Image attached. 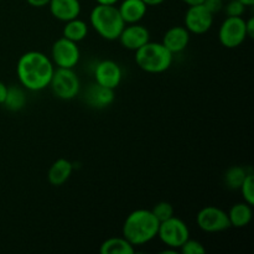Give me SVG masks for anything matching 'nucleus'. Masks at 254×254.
<instances>
[{"mask_svg": "<svg viewBox=\"0 0 254 254\" xmlns=\"http://www.w3.org/2000/svg\"><path fill=\"white\" fill-rule=\"evenodd\" d=\"M246 31H247V37L253 39L254 36V19L250 17L248 20H246Z\"/></svg>", "mask_w": 254, "mask_h": 254, "instance_id": "28", "label": "nucleus"}, {"mask_svg": "<svg viewBox=\"0 0 254 254\" xmlns=\"http://www.w3.org/2000/svg\"><path fill=\"white\" fill-rule=\"evenodd\" d=\"M122 46L130 51H136L141 46L150 41V32L144 25L136 24H127L124 29L122 30L121 35L118 37Z\"/></svg>", "mask_w": 254, "mask_h": 254, "instance_id": "12", "label": "nucleus"}, {"mask_svg": "<svg viewBox=\"0 0 254 254\" xmlns=\"http://www.w3.org/2000/svg\"><path fill=\"white\" fill-rule=\"evenodd\" d=\"M246 9H247V6L243 5L241 1H238V0H231V1H228L227 4L223 6L226 16L231 17H242L243 15H245Z\"/></svg>", "mask_w": 254, "mask_h": 254, "instance_id": "25", "label": "nucleus"}, {"mask_svg": "<svg viewBox=\"0 0 254 254\" xmlns=\"http://www.w3.org/2000/svg\"><path fill=\"white\" fill-rule=\"evenodd\" d=\"M253 206L247 202L235 203L227 212L231 227L243 228L251 223L253 218Z\"/></svg>", "mask_w": 254, "mask_h": 254, "instance_id": "18", "label": "nucleus"}, {"mask_svg": "<svg viewBox=\"0 0 254 254\" xmlns=\"http://www.w3.org/2000/svg\"><path fill=\"white\" fill-rule=\"evenodd\" d=\"M49 87L57 98L62 101H71L78 96L81 91V81L73 68L56 67Z\"/></svg>", "mask_w": 254, "mask_h": 254, "instance_id": "5", "label": "nucleus"}, {"mask_svg": "<svg viewBox=\"0 0 254 254\" xmlns=\"http://www.w3.org/2000/svg\"><path fill=\"white\" fill-rule=\"evenodd\" d=\"M196 222L201 231L207 233L222 232L231 227L227 212L216 206L201 208L196 216Z\"/></svg>", "mask_w": 254, "mask_h": 254, "instance_id": "9", "label": "nucleus"}, {"mask_svg": "<svg viewBox=\"0 0 254 254\" xmlns=\"http://www.w3.org/2000/svg\"><path fill=\"white\" fill-rule=\"evenodd\" d=\"M179 250H180V252L183 254H203V253H206L205 247L201 245V242H198V241H195V240H190V238H189V240L186 241V242L184 243V245L181 246Z\"/></svg>", "mask_w": 254, "mask_h": 254, "instance_id": "26", "label": "nucleus"}, {"mask_svg": "<svg viewBox=\"0 0 254 254\" xmlns=\"http://www.w3.org/2000/svg\"><path fill=\"white\" fill-rule=\"evenodd\" d=\"M247 39L246 20L243 17L227 16L218 29V40L226 49H236Z\"/></svg>", "mask_w": 254, "mask_h": 254, "instance_id": "8", "label": "nucleus"}, {"mask_svg": "<svg viewBox=\"0 0 254 254\" xmlns=\"http://www.w3.org/2000/svg\"><path fill=\"white\" fill-rule=\"evenodd\" d=\"M238 1L242 2L243 5H246V6H253L254 5V0H238Z\"/></svg>", "mask_w": 254, "mask_h": 254, "instance_id": "34", "label": "nucleus"}, {"mask_svg": "<svg viewBox=\"0 0 254 254\" xmlns=\"http://www.w3.org/2000/svg\"><path fill=\"white\" fill-rule=\"evenodd\" d=\"M49 7L52 16L64 22L76 19L81 14L79 0H50Z\"/></svg>", "mask_w": 254, "mask_h": 254, "instance_id": "15", "label": "nucleus"}, {"mask_svg": "<svg viewBox=\"0 0 254 254\" xmlns=\"http://www.w3.org/2000/svg\"><path fill=\"white\" fill-rule=\"evenodd\" d=\"M72 171H73V164L71 161L64 158L57 159L49 169L47 174L49 183L54 186L64 185L71 178Z\"/></svg>", "mask_w": 254, "mask_h": 254, "instance_id": "17", "label": "nucleus"}, {"mask_svg": "<svg viewBox=\"0 0 254 254\" xmlns=\"http://www.w3.org/2000/svg\"><path fill=\"white\" fill-rule=\"evenodd\" d=\"M248 171L242 166H231L225 173V184L231 190H240Z\"/></svg>", "mask_w": 254, "mask_h": 254, "instance_id": "22", "label": "nucleus"}, {"mask_svg": "<svg viewBox=\"0 0 254 254\" xmlns=\"http://www.w3.org/2000/svg\"><path fill=\"white\" fill-rule=\"evenodd\" d=\"M156 237H159V240L166 247L179 250L190 238V230H189L186 222H184L181 218L173 216L169 220L159 223Z\"/></svg>", "mask_w": 254, "mask_h": 254, "instance_id": "6", "label": "nucleus"}, {"mask_svg": "<svg viewBox=\"0 0 254 254\" xmlns=\"http://www.w3.org/2000/svg\"><path fill=\"white\" fill-rule=\"evenodd\" d=\"M99 252L101 254H133L135 247L124 237H112L102 243Z\"/></svg>", "mask_w": 254, "mask_h": 254, "instance_id": "19", "label": "nucleus"}, {"mask_svg": "<svg viewBox=\"0 0 254 254\" xmlns=\"http://www.w3.org/2000/svg\"><path fill=\"white\" fill-rule=\"evenodd\" d=\"M135 64L148 73H163L173 64L174 55L161 42H146L135 51Z\"/></svg>", "mask_w": 254, "mask_h": 254, "instance_id": "4", "label": "nucleus"}, {"mask_svg": "<svg viewBox=\"0 0 254 254\" xmlns=\"http://www.w3.org/2000/svg\"><path fill=\"white\" fill-rule=\"evenodd\" d=\"M118 10L126 25L136 24L146 15L148 5L143 0H123L118 6Z\"/></svg>", "mask_w": 254, "mask_h": 254, "instance_id": "16", "label": "nucleus"}, {"mask_svg": "<svg viewBox=\"0 0 254 254\" xmlns=\"http://www.w3.org/2000/svg\"><path fill=\"white\" fill-rule=\"evenodd\" d=\"M24 87H19V86H11L7 87L6 91V96H5L4 99V106L6 107L9 111L12 112H19L26 106L27 102V97L26 93L24 91Z\"/></svg>", "mask_w": 254, "mask_h": 254, "instance_id": "21", "label": "nucleus"}, {"mask_svg": "<svg viewBox=\"0 0 254 254\" xmlns=\"http://www.w3.org/2000/svg\"><path fill=\"white\" fill-rule=\"evenodd\" d=\"M190 42V32L185 26H173L164 34L161 44L171 52L179 54L183 52Z\"/></svg>", "mask_w": 254, "mask_h": 254, "instance_id": "14", "label": "nucleus"}, {"mask_svg": "<svg viewBox=\"0 0 254 254\" xmlns=\"http://www.w3.org/2000/svg\"><path fill=\"white\" fill-rule=\"evenodd\" d=\"M26 1L27 4L34 7H44L49 5L50 0H26Z\"/></svg>", "mask_w": 254, "mask_h": 254, "instance_id": "29", "label": "nucleus"}, {"mask_svg": "<svg viewBox=\"0 0 254 254\" xmlns=\"http://www.w3.org/2000/svg\"><path fill=\"white\" fill-rule=\"evenodd\" d=\"M151 212L154 213L156 218H158L159 222H163V221L169 220L174 216L175 210H174L173 205L170 202H166V201H160V202L156 203L153 207Z\"/></svg>", "mask_w": 254, "mask_h": 254, "instance_id": "23", "label": "nucleus"}, {"mask_svg": "<svg viewBox=\"0 0 254 254\" xmlns=\"http://www.w3.org/2000/svg\"><path fill=\"white\" fill-rule=\"evenodd\" d=\"M97 4H103V5H116L119 0H96Z\"/></svg>", "mask_w": 254, "mask_h": 254, "instance_id": "32", "label": "nucleus"}, {"mask_svg": "<svg viewBox=\"0 0 254 254\" xmlns=\"http://www.w3.org/2000/svg\"><path fill=\"white\" fill-rule=\"evenodd\" d=\"M6 91H7V87L4 82L0 81V104L4 103V99L5 96H6Z\"/></svg>", "mask_w": 254, "mask_h": 254, "instance_id": "30", "label": "nucleus"}, {"mask_svg": "<svg viewBox=\"0 0 254 254\" xmlns=\"http://www.w3.org/2000/svg\"><path fill=\"white\" fill-rule=\"evenodd\" d=\"M83 98L87 106L91 108L104 109L113 103L116 94H114V89L107 88L94 82L87 87Z\"/></svg>", "mask_w": 254, "mask_h": 254, "instance_id": "13", "label": "nucleus"}, {"mask_svg": "<svg viewBox=\"0 0 254 254\" xmlns=\"http://www.w3.org/2000/svg\"><path fill=\"white\" fill-rule=\"evenodd\" d=\"M89 22L97 34L108 41L118 40L122 30L126 26L116 5L97 4L89 14Z\"/></svg>", "mask_w": 254, "mask_h": 254, "instance_id": "3", "label": "nucleus"}, {"mask_svg": "<svg viewBox=\"0 0 254 254\" xmlns=\"http://www.w3.org/2000/svg\"><path fill=\"white\" fill-rule=\"evenodd\" d=\"M148 6H158V5L163 4L165 0H143Z\"/></svg>", "mask_w": 254, "mask_h": 254, "instance_id": "31", "label": "nucleus"}, {"mask_svg": "<svg viewBox=\"0 0 254 254\" xmlns=\"http://www.w3.org/2000/svg\"><path fill=\"white\" fill-rule=\"evenodd\" d=\"M186 5L191 6V5H197V4H202L203 0H183Z\"/></svg>", "mask_w": 254, "mask_h": 254, "instance_id": "33", "label": "nucleus"}, {"mask_svg": "<svg viewBox=\"0 0 254 254\" xmlns=\"http://www.w3.org/2000/svg\"><path fill=\"white\" fill-rule=\"evenodd\" d=\"M242 197L245 202L250 203L251 206L254 205V175L253 173H248L246 176L245 181L242 183L240 188Z\"/></svg>", "mask_w": 254, "mask_h": 254, "instance_id": "24", "label": "nucleus"}, {"mask_svg": "<svg viewBox=\"0 0 254 254\" xmlns=\"http://www.w3.org/2000/svg\"><path fill=\"white\" fill-rule=\"evenodd\" d=\"M213 16L203 4L191 5L186 10L185 16H184V22L185 27L190 34L202 35L206 34L213 25Z\"/></svg>", "mask_w": 254, "mask_h": 254, "instance_id": "10", "label": "nucleus"}, {"mask_svg": "<svg viewBox=\"0 0 254 254\" xmlns=\"http://www.w3.org/2000/svg\"><path fill=\"white\" fill-rule=\"evenodd\" d=\"M62 35L71 41L79 42L86 39L87 35H88V25L86 21L78 19V17L72 19L69 21H66L64 30H62Z\"/></svg>", "mask_w": 254, "mask_h": 254, "instance_id": "20", "label": "nucleus"}, {"mask_svg": "<svg viewBox=\"0 0 254 254\" xmlns=\"http://www.w3.org/2000/svg\"><path fill=\"white\" fill-rule=\"evenodd\" d=\"M123 79L121 66L113 60H103L94 67V82L107 88L116 89Z\"/></svg>", "mask_w": 254, "mask_h": 254, "instance_id": "11", "label": "nucleus"}, {"mask_svg": "<svg viewBox=\"0 0 254 254\" xmlns=\"http://www.w3.org/2000/svg\"><path fill=\"white\" fill-rule=\"evenodd\" d=\"M159 223L151 210L139 208L127 216L122 230L123 237L134 247L144 246L158 236Z\"/></svg>", "mask_w": 254, "mask_h": 254, "instance_id": "2", "label": "nucleus"}, {"mask_svg": "<svg viewBox=\"0 0 254 254\" xmlns=\"http://www.w3.org/2000/svg\"><path fill=\"white\" fill-rule=\"evenodd\" d=\"M51 61L59 68H74L81 59V51L77 42L62 36L56 40L51 49Z\"/></svg>", "mask_w": 254, "mask_h": 254, "instance_id": "7", "label": "nucleus"}, {"mask_svg": "<svg viewBox=\"0 0 254 254\" xmlns=\"http://www.w3.org/2000/svg\"><path fill=\"white\" fill-rule=\"evenodd\" d=\"M202 4H203V6H205L206 9H207L208 11L213 15L218 14L220 11H222L223 6H225V4H223V0H203Z\"/></svg>", "mask_w": 254, "mask_h": 254, "instance_id": "27", "label": "nucleus"}, {"mask_svg": "<svg viewBox=\"0 0 254 254\" xmlns=\"http://www.w3.org/2000/svg\"><path fill=\"white\" fill-rule=\"evenodd\" d=\"M55 64L51 59L40 51H27L21 55L16 64V74L25 89L39 92L50 86Z\"/></svg>", "mask_w": 254, "mask_h": 254, "instance_id": "1", "label": "nucleus"}]
</instances>
